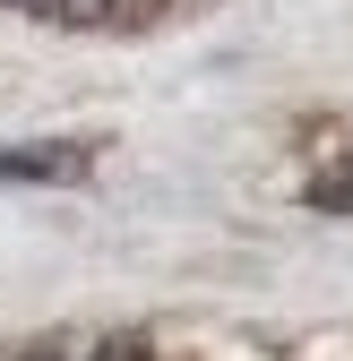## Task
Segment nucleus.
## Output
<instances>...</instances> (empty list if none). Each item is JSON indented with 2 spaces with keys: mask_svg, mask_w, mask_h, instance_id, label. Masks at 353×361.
<instances>
[{
  "mask_svg": "<svg viewBox=\"0 0 353 361\" xmlns=\"http://www.w3.org/2000/svg\"><path fill=\"white\" fill-rule=\"evenodd\" d=\"M95 164V147L78 138H35V147H0V180H78Z\"/></svg>",
  "mask_w": 353,
  "mask_h": 361,
  "instance_id": "obj_1",
  "label": "nucleus"
},
{
  "mask_svg": "<svg viewBox=\"0 0 353 361\" xmlns=\"http://www.w3.org/2000/svg\"><path fill=\"white\" fill-rule=\"evenodd\" d=\"M311 207H328V215H353V164H336V172H319V180H311Z\"/></svg>",
  "mask_w": 353,
  "mask_h": 361,
  "instance_id": "obj_2",
  "label": "nucleus"
},
{
  "mask_svg": "<svg viewBox=\"0 0 353 361\" xmlns=\"http://www.w3.org/2000/svg\"><path fill=\"white\" fill-rule=\"evenodd\" d=\"M61 26H112V0H52Z\"/></svg>",
  "mask_w": 353,
  "mask_h": 361,
  "instance_id": "obj_3",
  "label": "nucleus"
},
{
  "mask_svg": "<svg viewBox=\"0 0 353 361\" xmlns=\"http://www.w3.org/2000/svg\"><path fill=\"white\" fill-rule=\"evenodd\" d=\"M86 361H155V353H147V336H104Z\"/></svg>",
  "mask_w": 353,
  "mask_h": 361,
  "instance_id": "obj_4",
  "label": "nucleus"
},
{
  "mask_svg": "<svg viewBox=\"0 0 353 361\" xmlns=\"http://www.w3.org/2000/svg\"><path fill=\"white\" fill-rule=\"evenodd\" d=\"M0 9H35V18H52V0H0Z\"/></svg>",
  "mask_w": 353,
  "mask_h": 361,
  "instance_id": "obj_5",
  "label": "nucleus"
}]
</instances>
